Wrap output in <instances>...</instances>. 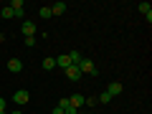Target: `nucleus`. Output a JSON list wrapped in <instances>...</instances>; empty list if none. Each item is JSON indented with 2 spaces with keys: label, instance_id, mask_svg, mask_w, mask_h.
Returning a JSON list of instances; mask_svg holds the SVG:
<instances>
[{
  "label": "nucleus",
  "instance_id": "nucleus-6",
  "mask_svg": "<svg viewBox=\"0 0 152 114\" xmlns=\"http://www.w3.org/2000/svg\"><path fill=\"white\" fill-rule=\"evenodd\" d=\"M20 31H23V36H36V23L33 20H23Z\"/></svg>",
  "mask_w": 152,
  "mask_h": 114
},
{
  "label": "nucleus",
  "instance_id": "nucleus-13",
  "mask_svg": "<svg viewBox=\"0 0 152 114\" xmlns=\"http://www.w3.org/2000/svg\"><path fill=\"white\" fill-rule=\"evenodd\" d=\"M69 58H71V66H79V61H81L84 56H81V51H71Z\"/></svg>",
  "mask_w": 152,
  "mask_h": 114
},
{
  "label": "nucleus",
  "instance_id": "nucleus-22",
  "mask_svg": "<svg viewBox=\"0 0 152 114\" xmlns=\"http://www.w3.org/2000/svg\"><path fill=\"white\" fill-rule=\"evenodd\" d=\"M10 114H23V112H20V109H15V112H10Z\"/></svg>",
  "mask_w": 152,
  "mask_h": 114
},
{
  "label": "nucleus",
  "instance_id": "nucleus-23",
  "mask_svg": "<svg viewBox=\"0 0 152 114\" xmlns=\"http://www.w3.org/2000/svg\"><path fill=\"white\" fill-rule=\"evenodd\" d=\"M0 114H5V112H0Z\"/></svg>",
  "mask_w": 152,
  "mask_h": 114
},
{
  "label": "nucleus",
  "instance_id": "nucleus-21",
  "mask_svg": "<svg viewBox=\"0 0 152 114\" xmlns=\"http://www.w3.org/2000/svg\"><path fill=\"white\" fill-rule=\"evenodd\" d=\"M51 114H64V109H58V107H56V109H53Z\"/></svg>",
  "mask_w": 152,
  "mask_h": 114
},
{
  "label": "nucleus",
  "instance_id": "nucleus-17",
  "mask_svg": "<svg viewBox=\"0 0 152 114\" xmlns=\"http://www.w3.org/2000/svg\"><path fill=\"white\" fill-rule=\"evenodd\" d=\"M0 15H3V18H5V20H8V18H13V10H10V8H3V10H0Z\"/></svg>",
  "mask_w": 152,
  "mask_h": 114
},
{
  "label": "nucleus",
  "instance_id": "nucleus-10",
  "mask_svg": "<svg viewBox=\"0 0 152 114\" xmlns=\"http://www.w3.org/2000/svg\"><path fill=\"white\" fill-rule=\"evenodd\" d=\"M58 109H64V114H76V109L69 104V96H64V99L58 102Z\"/></svg>",
  "mask_w": 152,
  "mask_h": 114
},
{
  "label": "nucleus",
  "instance_id": "nucleus-4",
  "mask_svg": "<svg viewBox=\"0 0 152 114\" xmlns=\"http://www.w3.org/2000/svg\"><path fill=\"white\" fill-rule=\"evenodd\" d=\"M5 69L10 71V74H20V71H23V61H20V58H10Z\"/></svg>",
  "mask_w": 152,
  "mask_h": 114
},
{
  "label": "nucleus",
  "instance_id": "nucleus-11",
  "mask_svg": "<svg viewBox=\"0 0 152 114\" xmlns=\"http://www.w3.org/2000/svg\"><path fill=\"white\" fill-rule=\"evenodd\" d=\"M51 13H53V15H64V13H66V3H64V0L53 3V5H51Z\"/></svg>",
  "mask_w": 152,
  "mask_h": 114
},
{
  "label": "nucleus",
  "instance_id": "nucleus-7",
  "mask_svg": "<svg viewBox=\"0 0 152 114\" xmlns=\"http://www.w3.org/2000/svg\"><path fill=\"white\" fill-rule=\"evenodd\" d=\"M69 104L79 112V109H84V96H81V94H74V96H69Z\"/></svg>",
  "mask_w": 152,
  "mask_h": 114
},
{
  "label": "nucleus",
  "instance_id": "nucleus-14",
  "mask_svg": "<svg viewBox=\"0 0 152 114\" xmlns=\"http://www.w3.org/2000/svg\"><path fill=\"white\" fill-rule=\"evenodd\" d=\"M43 69H46V71L56 69V58H51V56H48V58H43Z\"/></svg>",
  "mask_w": 152,
  "mask_h": 114
},
{
  "label": "nucleus",
  "instance_id": "nucleus-16",
  "mask_svg": "<svg viewBox=\"0 0 152 114\" xmlns=\"http://www.w3.org/2000/svg\"><path fill=\"white\" fill-rule=\"evenodd\" d=\"M112 94H109V91H102V96H99V102H102V104H109V102H112Z\"/></svg>",
  "mask_w": 152,
  "mask_h": 114
},
{
  "label": "nucleus",
  "instance_id": "nucleus-19",
  "mask_svg": "<svg viewBox=\"0 0 152 114\" xmlns=\"http://www.w3.org/2000/svg\"><path fill=\"white\" fill-rule=\"evenodd\" d=\"M94 104H96L94 96H84V107H94Z\"/></svg>",
  "mask_w": 152,
  "mask_h": 114
},
{
  "label": "nucleus",
  "instance_id": "nucleus-15",
  "mask_svg": "<svg viewBox=\"0 0 152 114\" xmlns=\"http://www.w3.org/2000/svg\"><path fill=\"white\" fill-rule=\"evenodd\" d=\"M38 15L43 18V20H48V18L53 15V13H51V8H41V10H38Z\"/></svg>",
  "mask_w": 152,
  "mask_h": 114
},
{
  "label": "nucleus",
  "instance_id": "nucleus-1",
  "mask_svg": "<svg viewBox=\"0 0 152 114\" xmlns=\"http://www.w3.org/2000/svg\"><path fill=\"white\" fill-rule=\"evenodd\" d=\"M79 71H81V74H89V76H96L99 74V69L94 66L91 58H81V61H79Z\"/></svg>",
  "mask_w": 152,
  "mask_h": 114
},
{
  "label": "nucleus",
  "instance_id": "nucleus-12",
  "mask_svg": "<svg viewBox=\"0 0 152 114\" xmlns=\"http://www.w3.org/2000/svg\"><path fill=\"white\" fill-rule=\"evenodd\" d=\"M137 8H140L142 15H147V20H152V5H150V3H140Z\"/></svg>",
  "mask_w": 152,
  "mask_h": 114
},
{
  "label": "nucleus",
  "instance_id": "nucleus-5",
  "mask_svg": "<svg viewBox=\"0 0 152 114\" xmlns=\"http://www.w3.org/2000/svg\"><path fill=\"white\" fill-rule=\"evenodd\" d=\"M64 71H66V79H69V81H79V79H81L79 66H69V69H64Z\"/></svg>",
  "mask_w": 152,
  "mask_h": 114
},
{
  "label": "nucleus",
  "instance_id": "nucleus-8",
  "mask_svg": "<svg viewBox=\"0 0 152 114\" xmlns=\"http://www.w3.org/2000/svg\"><path fill=\"white\" fill-rule=\"evenodd\" d=\"M107 91L112 94V96H119V94L124 91V86H122L119 81H112V84H109V86H107Z\"/></svg>",
  "mask_w": 152,
  "mask_h": 114
},
{
  "label": "nucleus",
  "instance_id": "nucleus-18",
  "mask_svg": "<svg viewBox=\"0 0 152 114\" xmlns=\"http://www.w3.org/2000/svg\"><path fill=\"white\" fill-rule=\"evenodd\" d=\"M26 46L33 48V46H36V36H26Z\"/></svg>",
  "mask_w": 152,
  "mask_h": 114
},
{
  "label": "nucleus",
  "instance_id": "nucleus-3",
  "mask_svg": "<svg viewBox=\"0 0 152 114\" xmlns=\"http://www.w3.org/2000/svg\"><path fill=\"white\" fill-rule=\"evenodd\" d=\"M13 102H15V104H20V107H23V104H28V102H31V94H28L26 89H18V91L13 94Z\"/></svg>",
  "mask_w": 152,
  "mask_h": 114
},
{
  "label": "nucleus",
  "instance_id": "nucleus-24",
  "mask_svg": "<svg viewBox=\"0 0 152 114\" xmlns=\"http://www.w3.org/2000/svg\"><path fill=\"white\" fill-rule=\"evenodd\" d=\"M91 114H94V112H91Z\"/></svg>",
  "mask_w": 152,
  "mask_h": 114
},
{
  "label": "nucleus",
  "instance_id": "nucleus-2",
  "mask_svg": "<svg viewBox=\"0 0 152 114\" xmlns=\"http://www.w3.org/2000/svg\"><path fill=\"white\" fill-rule=\"evenodd\" d=\"M8 8L13 10V18H23V15H26V5H23V0H13Z\"/></svg>",
  "mask_w": 152,
  "mask_h": 114
},
{
  "label": "nucleus",
  "instance_id": "nucleus-9",
  "mask_svg": "<svg viewBox=\"0 0 152 114\" xmlns=\"http://www.w3.org/2000/svg\"><path fill=\"white\" fill-rule=\"evenodd\" d=\"M56 66H58V69H69V66H71L69 53H61V56H56Z\"/></svg>",
  "mask_w": 152,
  "mask_h": 114
},
{
  "label": "nucleus",
  "instance_id": "nucleus-20",
  "mask_svg": "<svg viewBox=\"0 0 152 114\" xmlns=\"http://www.w3.org/2000/svg\"><path fill=\"white\" fill-rule=\"evenodd\" d=\"M0 112H5V99L0 96Z\"/></svg>",
  "mask_w": 152,
  "mask_h": 114
}]
</instances>
